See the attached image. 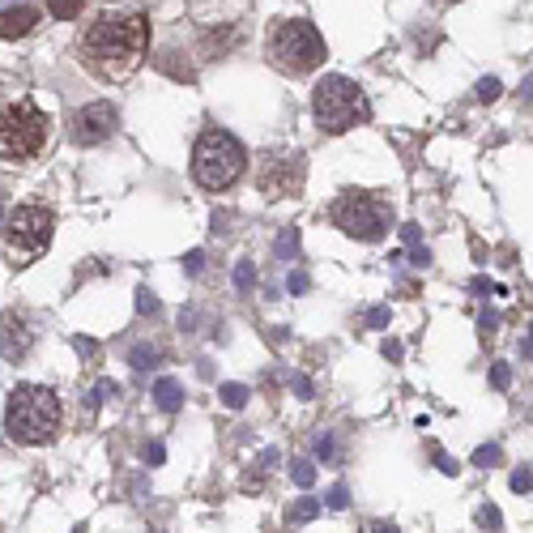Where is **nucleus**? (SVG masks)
Returning <instances> with one entry per match:
<instances>
[{
	"instance_id": "obj_11",
	"label": "nucleus",
	"mask_w": 533,
	"mask_h": 533,
	"mask_svg": "<svg viewBox=\"0 0 533 533\" xmlns=\"http://www.w3.org/2000/svg\"><path fill=\"white\" fill-rule=\"evenodd\" d=\"M30 346H35V329L26 325L22 312H0V354L9 363H22Z\"/></svg>"
},
{
	"instance_id": "obj_20",
	"label": "nucleus",
	"mask_w": 533,
	"mask_h": 533,
	"mask_svg": "<svg viewBox=\"0 0 533 533\" xmlns=\"http://www.w3.org/2000/svg\"><path fill=\"white\" fill-rule=\"evenodd\" d=\"M529 482H533V478H529V465H525V470H516V474H512V491L529 495Z\"/></svg>"
},
{
	"instance_id": "obj_21",
	"label": "nucleus",
	"mask_w": 533,
	"mask_h": 533,
	"mask_svg": "<svg viewBox=\"0 0 533 533\" xmlns=\"http://www.w3.org/2000/svg\"><path fill=\"white\" fill-rule=\"evenodd\" d=\"M137 308L141 312H158V299L150 295V290H137Z\"/></svg>"
},
{
	"instance_id": "obj_10",
	"label": "nucleus",
	"mask_w": 533,
	"mask_h": 533,
	"mask_svg": "<svg viewBox=\"0 0 533 533\" xmlns=\"http://www.w3.org/2000/svg\"><path fill=\"white\" fill-rule=\"evenodd\" d=\"M116 124H120V111L111 103H86L73 116V141L77 145H99V141H107L111 133H116Z\"/></svg>"
},
{
	"instance_id": "obj_6",
	"label": "nucleus",
	"mask_w": 533,
	"mask_h": 533,
	"mask_svg": "<svg viewBox=\"0 0 533 533\" xmlns=\"http://www.w3.org/2000/svg\"><path fill=\"white\" fill-rule=\"evenodd\" d=\"M333 226L350 239H363V244H376V239L389 235L393 226V205L380 197V192L367 188H350L333 201Z\"/></svg>"
},
{
	"instance_id": "obj_16",
	"label": "nucleus",
	"mask_w": 533,
	"mask_h": 533,
	"mask_svg": "<svg viewBox=\"0 0 533 533\" xmlns=\"http://www.w3.org/2000/svg\"><path fill=\"white\" fill-rule=\"evenodd\" d=\"M290 478H295L299 487H312V482H316V470H312V461H295V465H290Z\"/></svg>"
},
{
	"instance_id": "obj_24",
	"label": "nucleus",
	"mask_w": 533,
	"mask_h": 533,
	"mask_svg": "<svg viewBox=\"0 0 533 533\" xmlns=\"http://www.w3.org/2000/svg\"><path fill=\"white\" fill-rule=\"evenodd\" d=\"M329 508H346V491H342V487L329 491Z\"/></svg>"
},
{
	"instance_id": "obj_7",
	"label": "nucleus",
	"mask_w": 533,
	"mask_h": 533,
	"mask_svg": "<svg viewBox=\"0 0 533 533\" xmlns=\"http://www.w3.org/2000/svg\"><path fill=\"white\" fill-rule=\"evenodd\" d=\"M43 145H47V116L30 99L9 103L0 111V158H9V163H30Z\"/></svg>"
},
{
	"instance_id": "obj_9",
	"label": "nucleus",
	"mask_w": 533,
	"mask_h": 533,
	"mask_svg": "<svg viewBox=\"0 0 533 533\" xmlns=\"http://www.w3.org/2000/svg\"><path fill=\"white\" fill-rule=\"evenodd\" d=\"M303 188V158L299 154H269L261 167V192L265 197H299Z\"/></svg>"
},
{
	"instance_id": "obj_27",
	"label": "nucleus",
	"mask_w": 533,
	"mask_h": 533,
	"mask_svg": "<svg viewBox=\"0 0 533 533\" xmlns=\"http://www.w3.org/2000/svg\"><path fill=\"white\" fill-rule=\"evenodd\" d=\"M0 226H5V184H0Z\"/></svg>"
},
{
	"instance_id": "obj_18",
	"label": "nucleus",
	"mask_w": 533,
	"mask_h": 533,
	"mask_svg": "<svg viewBox=\"0 0 533 533\" xmlns=\"http://www.w3.org/2000/svg\"><path fill=\"white\" fill-rule=\"evenodd\" d=\"M252 282H256V269H252V261H244V265L235 269V286H239V290H248Z\"/></svg>"
},
{
	"instance_id": "obj_17",
	"label": "nucleus",
	"mask_w": 533,
	"mask_h": 533,
	"mask_svg": "<svg viewBox=\"0 0 533 533\" xmlns=\"http://www.w3.org/2000/svg\"><path fill=\"white\" fill-rule=\"evenodd\" d=\"M320 512V504H316V499H303V504H295V508H290V521H312V516Z\"/></svg>"
},
{
	"instance_id": "obj_19",
	"label": "nucleus",
	"mask_w": 533,
	"mask_h": 533,
	"mask_svg": "<svg viewBox=\"0 0 533 533\" xmlns=\"http://www.w3.org/2000/svg\"><path fill=\"white\" fill-rule=\"evenodd\" d=\"M478 99H482V103H491V99H499V82H495V77H487V82H482V86H478Z\"/></svg>"
},
{
	"instance_id": "obj_8",
	"label": "nucleus",
	"mask_w": 533,
	"mask_h": 533,
	"mask_svg": "<svg viewBox=\"0 0 533 533\" xmlns=\"http://www.w3.org/2000/svg\"><path fill=\"white\" fill-rule=\"evenodd\" d=\"M269 56L278 69L286 73H312L320 69V60H325V39H320V30L312 22H278L273 26V35H269Z\"/></svg>"
},
{
	"instance_id": "obj_22",
	"label": "nucleus",
	"mask_w": 533,
	"mask_h": 533,
	"mask_svg": "<svg viewBox=\"0 0 533 533\" xmlns=\"http://www.w3.org/2000/svg\"><path fill=\"white\" fill-rule=\"evenodd\" d=\"M474 461H478V465H491V461H499V448H478V452H474Z\"/></svg>"
},
{
	"instance_id": "obj_28",
	"label": "nucleus",
	"mask_w": 533,
	"mask_h": 533,
	"mask_svg": "<svg viewBox=\"0 0 533 533\" xmlns=\"http://www.w3.org/2000/svg\"><path fill=\"white\" fill-rule=\"evenodd\" d=\"M77 533H82V529H77Z\"/></svg>"
},
{
	"instance_id": "obj_5",
	"label": "nucleus",
	"mask_w": 533,
	"mask_h": 533,
	"mask_svg": "<svg viewBox=\"0 0 533 533\" xmlns=\"http://www.w3.org/2000/svg\"><path fill=\"white\" fill-rule=\"evenodd\" d=\"M312 116L325 133H350V128L371 120V103L363 86H354L350 77H320L312 94Z\"/></svg>"
},
{
	"instance_id": "obj_25",
	"label": "nucleus",
	"mask_w": 533,
	"mask_h": 533,
	"mask_svg": "<svg viewBox=\"0 0 533 533\" xmlns=\"http://www.w3.org/2000/svg\"><path fill=\"white\" fill-rule=\"evenodd\" d=\"M201 261H205L201 252H188V261H184V265H188V273H201Z\"/></svg>"
},
{
	"instance_id": "obj_3",
	"label": "nucleus",
	"mask_w": 533,
	"mask_h": 533,
	"mask_svg": "<svg viewBox=\"0 0 533 533\" xmlns=\"http://www.w3.org/2000/svg\"><path fill=\"white\" fill-rule=\"evenodd\" d=\"M244 167H248V154L239 137H231L226 128H205L197 150H192V180L209 192H222L244 175Z\"/></svg>"
},
{
	"instance_id": "obj_12",
	"label": "nucleus",
	"mask_w": 533,
	"mask_h": 533,
	"mask_svg": "<svg viewBox=\"0 0 533 533\" xmlns=\"http://www.w3.org/2000/svg\"><path fill=\"white\" fill-rule=\"evenodd\" d=\"M35 22H39L35 5H13V9L0 13V39H22V35L35 30Z\"/></svg>"
},
{
	"instance_id": "obj_1",
	"label": "nucleus",
	"mask_w": 533,
	"mask_h": 533,
	"mask_svg": "<svg viewBox=\"0 0 533 533\" xmlns=\"http://www.w3.org/2000/svg\"><path fill=\"white\" fill-rule=\"evenodd\" d=\"M145 43H150V26H145V18L107 9L86 26L82 60H86V69L94 77H103V82H120V77H128L141 64Z\"/></svg>"
},
{
	"instance_id": "obj_13",
	"label": "nucleus",
	"mask_w": 533,
	"mask_h": 533,
	"mask_svg": "<svg viewBox=\"0 0 533 533\" xmlns=\"http://www.w3.org/2000/svg\"><path fill=\"white\" fill-rule=\"evenodd\" d=\"M154 397H158V410H167V414H175V410H180V401H184V393H180V384H175V380H158Z\"/></svg>"
},
{
	"instance_id": "obj_14",
	"label": "nucleus",
	"mask_w": 533,
	"mask_h": 533,
	"mask_svg": "<svg viewBox=\"0 0 533 533\" xmlns=\"http://www.w3.org/2000/svg\"><path fill=\"white\" fill-rule=\"evenodd\" d=\"M86 0H47V13H52L56 22H73L77 13H82Z\"/></svg>"
},
{
	"instance_id": "obj_4",
	"label": "nucleus",
	"mask_w": 533,
	"mask_h": 533,
	"mask_svg": "<svg viewBox=\"0 0 533 533\" xmlns=\"http://www.w3.org/2000/svg\"><path fill=\"white\" fill-rule=\"evenodd\" d=\"M52 235H56V214H52V209L35 205V201L18 205L5 218V256H9V265L13 269L35 265L39 256L52 248Z\"/></svg>"
},
{
	"instance_id": "obj_26",
	"label": "nucleus",
	"mask_w": 533,
	"mask_h": 533,
	"mask_svg": "<svg viewBox=\"0 0 533 533\" xmlns=\"http://www.w3.org/2000/svg\"><path fill=\"white\" fill-rule=\"evenodd\" d=\"M367 533H397V529H393V525H384V521H371Z\"/></svg>"
},
{
	"instance_id": "obj_2",
	"label": "nucleus",
	"mask_w": 533,
	"mask_h": 533,
	"mask_svg": "<svg viewBox=\"0 0 533 533\" xmlns=\"http://www.w3.org/2000/svg\"><path fill=\"white\" fill-rule=\"evenodd\" d=\"M60 423H64V406L47 384H18V389L9 393V406H5L9 440L30 444V448L52 444L60 435Z\"/></svg>"
},
{
	"instance_id": "obj_23",
	"label": "nucleus",
	"mask_w": 533,
	"mask_h": 533,
	"mask_svg": "<svg viewBox=\"0 0 533 533\" xmlns=\"http://www.w3.org/2000/svg\"><path fill=\"white\" fill-rule=\"evenodd\" d=\"M478 521L487 525V529H499V512H495V508H482V512H478Z\"/></svg>"
},
{
	"instance_id": "obj_15",
	"label": "nucleus",
	"mask_w": 533,
	"mask_h": 533,
	"mask_svg": "<svg viewBox=\"0 0 533 533\" xmlns=\"http://www.w3.org/2000/svg\"><path fill=\"white\" fill-rule=\"evenodd\" d=\"M222 401H226L231 410H239V406L248 401V389H244V384H222Z\"/></svg>"
}]
</instances>
